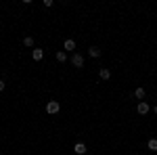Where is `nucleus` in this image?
I'll return each mask as SVG.
<instances>
[{
	"label": "nucleus",
	"mask_w": 157,
	"mask_h": 155,
	"mask_svg": "<svg viewBox=\"0 0 157 155\" xmlns=\"http://www.w3.org/2000/svg\"><path fill=\"white\" fill-rule=\"evenodd\" d=\"M98 78H101V80H109V78H111V69H109V67H101V69H98Z\"/></svg>",
	"instance_id": "0eeeda50"
},
{
	"label": "nucleus",
	"mask_w": 157,
	"mask_h": 155,
	"mask_svg": "<svg viewBox=\"0 0 157 155\" xmlns=\"http://www.w3.org/2000/svg\"><path fill=\"white\" fill-rule=\"evenodd\" d=\"M0 155H2V153H0Z\"/></svg>",
	"instance_id": "2eb2a0df"
},
{
	"label": "nucleus",
	"mask_w": 157,
	"mask_h": 155,
	"mask_svg": "<svg viewBox=\"0 0 157 155\" xmlns=\"http://www.w3.org/2000/svg\"><path fill=\"white\" fill-rule=\"evenodd\" d=\"M151 111H153V113H155V115H157V105H155V107H153V109H151Z\"/></svg>",
	"instance_id": "4468645a"
},
{
	"label": "nucleus",
	"mask_w": 157,
	"mask_h": 155,
	"mask_svg": "<svg viewBox=\"0 0 157 155\" xmlns=\"http://www.w3.org/2000/svg\"><path fill=\"white\" fill-rule=\"evenodd\" d=\"M63 50H65V52H67V50L73 52V50H75V40H73V38H67V40L63 42Z\"/></svg>",
	"instance_id": "20e7f679"
},
{
	"label": "nucleus",
	"mask_w": 157,
	"mask_h": 155,
	"mask_svg": "<svg viewBox=\"0 0 157 155\" xmlns=\"http://www.w3.org/2000/svg\"><path fill=\"white\" fill-rule=\"evenodd\" d=\"M147 149L149 151H157V138H149L147 141Z\"/></svg>",
	"instance_id": "9d476101"
},
{
	"label": "nucleus",
	"mask_w": 157,
	"mask_h": 155,
	"mask_svg": "<svg viewBox=\"0 0 157 155\" xmlns=\"http://www.w3.org/2000/svg\"><path fill=\"white\" fill-rule=\"evenodd\" d=\"M32 59L34 61H42L44 59V50H42V48H34V50H32Z\"/></svg>",
	"instance_id": "423d86ee"
},
{
	"label": "nucleus",
	"mask_w": 157,
	"mask_h": 155,
	"mask_svg": "<svg viewBox=\"0 0 157 155\" xmlns=\"http://www.w3.org/2000/svg\"><path fill=\"white\" fill-rule=\"evenodd\" d=\"M59 111H61L59 101H48V103H46V113H48V115H57Z\"/></svg>",
	"instance_id": "f257e3e1"
},
{
	"label": "nucleus",
	"mask_w": 157,
	"mask_h": 155,
	"mask_svg": "<svg viewBox=\"0 0 157 155\" xmlns=\"http://www.w3.org/2000/svg\"><path fill=\"white\" fill-rule=\"evenodd\" d=\"M86 151H88V147H86L84 143H75V145H73V153H78V155H86Z\"/></svg>",
	"instance_id": "39448f33"
},
{
	"label": "nucleus",
	"mask_w": 157,
	"mask_h": 155,
	"mask_svg": "<svg viewBox=\"0 0 157 155\" xmlns=\"http://www.w3.org/2000/svg\"><path fill=\"white\" fill-rule=\"evenodd\" d=\"M57 61H59V63H65V61H67V52H65V50H57Z\"/></svg>",
	"instance_id": "9b49d317"
},
{
	"label": "nucleus",
	"mask_w": 157,
	"mask_h": 155,
	"mask_svg": "<svg viewBox=\"0 0 157 155\" xmlns=\"http://www.w3.org/2000/svg\"><path fill=\"white\" fill-rule=\"evenodd\" d=\"M23 46H27V48L34 46V36H25L23 38Z\"/></svg>",
	"instance_id": "f8f14e48"
},
{
	"label": "nucleus",
	"mask_w": 157,
	"mask_h": 155,
	"mask_svg": "<svg viewBox=\"0 0 157 155\" xmlns=\"http://www.w3.org/2000/svg\"><path fill=\"white\" fill-rule=\"evenodd\" d=\"M136 111H138L140 115H147V113L151 111V105H149L147 101H138V105H136Z\"/></svg>",
	"instance_id": "7ed1b4c3"
},
{
	"label": "nucleus",
	"mask_w": 157,
	"mask_h": 155,
	"mask_svg": "<svg viewBox=\"0 0 157 155\" xmlns=\"http://www.w3.org/2000/svg\"><path fill=\"white\" fill-rule=\"evenodd\" d=\"M134 96H136L138 101H145V96H147V90L143 88V86H138V88L134 90Z\"/></svg>",
	"instance_id": "6e6552de"
},
{
	"label": "nucleus",
	"mask_w": 157,
	"mask_h": 155,
	"mask_svg": "<svg viewBox=\"0 0 157 155\" xmlns=\"http://www.w3.org/2000/svg\"><path fill=\"white\" fill-rule=\"evenodd\" d=\"M4 88H6V82H4V80H0V92H2Z\"/></svg>",
	"instance_id": "ddd939ff"
},
{
	"label": "nucleus",
	"mask_w": 157,
	"mask_h": 155,
	"mask_svg": "<svg viewBox=\"0 0 157 155\" xmlns=\"http://www.w3.org/2000/svg\"><path fill=\"white\" fill-rule=\"evenodd\" d=\"M71 65H73V67H78V69H82V67H84V55L73 52V55H71Z\"/></svg>",
	"instance_id": "f03ea898"
},
{
	"label": "nucleus",
	"mask_w": 157,
	"mask_h": 155,
	"mask_svg": "<svg viewBox=\"0 0 157 155\" xmlns=\"http://www.w3.org/2000/svg\"><path fill=\"white\" fill-rule=\"evenodd\" d=\"M88 55H90L92 59H98L103 52H101V48H98V46H90V48H88Z\"/></svg>",
	"instance_id": "1a4fd4ad"
}]
</instances>
